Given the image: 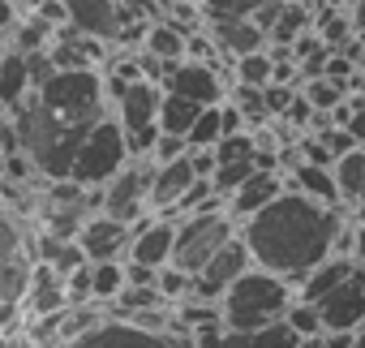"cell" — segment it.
Wrapping results in <instances>:
<instances>
[{"label": "cell", "mask_w": 365, "mask_h": 348, "mask_svg": "<svg viewBox=\"0 0 365 348\" xmlns=\"http://www.w3.org/2000/svg\"><path fill=\"white\" fill-rule=\"evenodd\" d=\"M339 232H344L339 207L314 203L301 190H284L271 207H262L254 220L241 224L254 267H267L292 284H301L318 262L335 254Z\"/></svg>", "instance_id": "6da1fadb"}, {"label": "cell", "mask_w": 365, "mask_h": 348, "mask_svg": "<svg viewBox=\"0 0 365 348\" xmlns=\"http://www.w3.org/2000/svg\"><path fill=\"white\" fill-rule=\"evenodd\" d=\"M297 301V284L267 271V267H250L220 301L224 309V331H258L267 322H279L288 314V305Z\"/></svg>", "instance_id": "7a4b0ae2"}, {"label": "cell", "mask_w": 365, "mask_h": 348, "mask_svg": "<svg viewBox=\"0 0 365 348\" xmlns=\"http://www.w3.org/2000/svg\"><path fill=\"white\" fill-rule=\"evenodd\" d=\"M35 95L61 125H73V129H95L112 112L103 69H56Z\"/></svg>", "instance_id": "3957f363"}, {"label": "cell", "mask_w": 365, "mask_h": 348, "mask_svg": "<svg viewBox=\"0 0 365 348\" xmlns=\"http://www.w3.org/2000/svg\"><path fill=\"white\" fill-rule=\"evenodd\" d=\"M129 163H133V150H129L125 125L116 121V112H108V116L82 138L69 181H78V185H86V190H103L112 177H120Z\"/></svg>", "instance_id": "277c9868"}, {"label": "cell", "mask_w": 365, "mask_h": 348, "mask_svg": "<svg viewBox=\"0 0 365 348\" xmlns=\"http://www.w3.org/2000/svg\"><path fill=\"white\" fill-rule=\"evenodd\" d=\"M241 232V224L228 215V207H207V211H194L185 220H176V250H172V267L198 275L232 237Z\"/></svg>", "instance_id": "5b68a950"}, {"label": "cell", "mask_w": 365, "mask_h": 348, "mask_svg": "<svg viewBox=\"0 0 365 348\" xmlns=\"http://www.w3.org/2000/svg\"><path fill=\"white\" fill-rule=\"evenodd\" d=\"M159 103H163V86L146 82V78L125 82L120 91H112V112L125 125L133 159H150V150L159 142Z\"/></svg>", "instance_id": "8992f818"}, {"label": "cell", "mask_w": 365, "mask_h": 348, "mask_svg": "<svg viewBox=\"0 0 365 348\" xmlns=\"http://www.w3.org/2000/svg\"><path fill=\"white\" fill-rule=\"evenodd\" d=\"M150 177H155V159H133L120 177L103 185V215L142 224L150 215Z\"/></svg>", "instance_id": "52a82bcc"}, {"label": "cell", "mask_w": 365, "mask_h": 348, "mask_svg": "<svg viewBox=\"0 0 365 348\" xmlns=\"http://www.w3.org/2000/svg\"><path fill=\"white\" fill-rule=\"evenodd\" d=\"M61 348H185V335H172V331H146L120 314H108L95 331L61 344Z\"/></svg>", "instance_id": "ba28073f"}, {"label": "cell", "mask_w": 365, "mask_h": 348, "mask_svg": "<svg viewBox=\"0 0 365 348\" xmlns=\"http://www.w3.org/2000/svg\"><path fill=\"white\" fill-rule=\"evenodd\" d=\"M250 267H254V254H250L245 237L237 232V237H232L198 275H194V297H198V301H224V292H228Z\"/></svg>", "instance_id": "9c48e42d"}, {"label": "cell", "mask_w": 365, "mask_h": 348, "mask_svg": "<svg viewBox=\"0 0 365 348\" xmlns=\"http://www.w3.org/2000/svg\"><path fill=\"white\" fill-rule=\"evenodd\" d=\"M65 9H69L73 31H82L91 39H103V44H116L129 22H142L125 9V0H65Z\"/></svg>", "instance_id": "30bf717a"}, {"label": "cell", "mask_w": 365, "mask_h": 348, "mask_svg": "<svg viewBox=\"0 0 365 348\" xmlns=\"http://www.w3.org/2000/svg\"><path fill=\"white\" fill-rule=\"evenodd\" d=\"M163 91H168V95H185V99H194V103H202V108L224 103V78H220V69L207 65V61H194V56L168 65Z\"/></svg>", "instance_id": "8fae6325"}, {"label": "cell", "mask_w": 365, "mask_h": 348, "mask_svg": "<svg viewBox=\"0 0 365 348\" xmlns=\"http://www.w3.org/2000/svg\"><path fill=\"white\" fill-rule=\"evenodd\" d=\"M318 314H322V327L327 335L339 331V335H361L365 331V275L356 271L352 280H344L335 292H327L318 301Z\"/></svg>", "instance_id": "7c38bea8"}, {"label": "cell", "mask_w": 365, "mask_h": 348, "mask_svg": "<svg viewBox=\"0 0 365 348\" xmlns=\"http://www.w3.org/2000/svg\"><path fill=\"white\" fill-rule=\"evenodd\" d=\"M78 245L86 250V258H91V262H120V258H129L133 224H125V220H112V215L95 211V215L82 224Z\"/></svg>", "instance_id": "4fadbf2b"}, {"label": "cell", "mask_w": 365, "mask_h": 348, "mask_svg": "<svg viewBox=\"0 0 365 348\" xmlns=\"http://www.w3.org/2000/svg\"><path fill=\"white\" fill-rule=\"evenodd\" d=\"M172 250H176V220L172 215H150V220L133 224V245H129V258L125 262L163 271L172 262Z\"/></svg>", "instance_id": "5bb4252c"}, {"label": "cell", "mask_w": 365, "mask_h": 348, "mask_svg": "<svg viewBox=\"0 0 365 348\" xmlns=\"http://www.w3.org/2000/svg\"><path fill=\"white\" fill-rule=\"evenodd\" d=\"M198 181L194 159L180 155L172 163H155V177H150V215H172L176 203L190 194V185Z\"/></svg>", "instance_id": "9a60e30c"}, {"label": "cell", "mask_w": 365, "mask_h": 348, "mask_svg": "<svg viewBox=\"0 0 365 348\" xmlns=\"http://www.w3.org/2000/svg\"><path fill=\"white\" fill-rule=\"evenodd\" d=\"M207 35H211V44H215L228 61H241V56L262 52V48L271 44L267 31H262L254 18H207Z\"/></svg>", "instance_id": "2e32d148"}, {"label": "cell", "mask_w": 365, "mask_h": 348, "mask_svg": "<svg viewBox=\"0 0 365 348\" xmlns=\"http://www.w3.org/2000/svg\"><path fill=\"white\" fill-rule=\"evenodd\" d=\"M284 190H288V177H279V168H258L254 177L228 198V215H232L237 224H245V220H254L262 207H271Z\"/></svg>", "instance_id": "e0dca14e"}, {"label": "cell", "mask_w": 365, "mask_h": 348, "mask_svg": "<svg viewBox=\"0 0 365 348\" xmlns=\"http://www.w3.org/2000/svg\"><path fill=\"white\" fill-rule=\"evenodd\" d=\"M65 309H69L65 275H61L52 262H35L31 288H26V314H31V318H48V314H65Z\"/></svg>", "instance_id": "ac0fdd59"}, {"label": "cell", "mask_w": 365, "mask_h": 348, "mask_svg": "<svg viewBox=\"0 0 365 348\" xmlns=\"http://www.w3.org/2000/svg\"><path fill=\"white\" fill-rule=\"evenodd\" d=\"M31 271H35V254H22V258L0 262V327H9V322L26 309Z\"/></svg>", "instance_id": "d6986e66"}, {"label": "cell", "mask_w": 365, "mask_h": 348, "mask_svg": "<svg viewBox=\"0 0 365 348\" xmlns=\"http://www.w3.org/2000/svg\"><path fill=\"white\" fill-rule=\"evenodd\" d=\"M352 275H356V258H352V254H331L327 262H318V267L297 284V297L318 305L327 292H335V288H339L344 280H352Z\"/></svg>", "instance_id": "ffe728a7"}, {"label": "cell", "mask_w": 365, "mask_h": 348, "mask_svg": "<svg viewBox=\"0 0 365 348\" xmlns=\"http://www.w3.org/2000/svg\"><path fill=\"white\" fill-rule=\"evenodd\" d=\"M35 95V82H31V61L26 52H5V61H0V108H5L9 116Z\"/></svg>", "instance_id": "44dd1931"}, {"label": "cell", "mask_w": 365, "mask_h": 348, "mask_svg": "<svg viewBox=\"0 0 365 348\" xmlns=\"http://www.w3.org/2000/svg\"><path fill=\"white\" fill-rule=\"evenodd\" d=\"M288 190H301V194H309L314 203H327V207H344L339 185H335V172H331V168H318V163H309V159H297V163H292Z\"/></svg>", "instance_id": "7402d4cb"}, {"label": "cell", "mask_w": 365, "mask_h": 348, "mask_svg": "<svg viewBox=\"0 0 365 348\" xmlns=\"http://www.w3.org/2000/svg\"><path fill=\"white\" fill-rule=\"evenodd\" d=\"M142 52L159 56L163 65H176V61L190 56V31H180L176 22H150L146 39H142Z\"/></svg>", "instance_id": "603a6c76"}, {"label": "cell", "mask_w": 365, "mask_h": 348, "mask_svg": "<svg viewBox=\"0 0 365 348\" xmlns=\"http://www.w3.org/2000/svg\"><path fill=\"white\" fill-rule=\"evenodd\" d=\"M224 344L228 348H301L305 339L288 327V318H279L258 331H224Z\"/></svg>", "instance_id": "cb8c5ba5"}, {"label": "cell", "mask_w": 365, "mask_h": 348, "mask_svg": "<svg viewBox=\"0 0 365 348\" xmlns=\"http://www.w3.org/2000/svg\"><path fill=\"white\" fill-rule=\"evenodd\" d=\"M202 116V103L185 99V95H168L163 91V103H159V133H176V138H185L190 142V129L194 121Z\"/></svg>", "instance_id": "d4e9b609"}, {"label": "cell", "mask_w": 365, "mask_h": 348, "mask_svg": "<svg viewBox=\"0 0 365 348\" xmlns=\"http://www.w3.org/2000/svg\"><path fill=\"white\" fill-rule=\"evenodd\" d=\"M331 172H335V185H339V198H344L348 207H356V203H361V190H365V146H356V150L339 155Z\"/></svg>", "instance_id": "484cf974"}, {"label": "cell", "mask_w": 365, "mask_h": 348, "mask_svg": "<svg viewBox=\"0 0 365 348\" xmlns=\"http://www.w3.org/2000/svg\"><path fill=\"white\" fill-rule=\"evenodd\" d=\"M56 22H48L43 14H22V22H18V31H14V52H48L52 48V39H56Z\"/></svg>", "instance_id": "4316f807"}, {"label": "cell", "mask_w": 365, "mask_h": 348, "mask_svg": "<svg viewBox=\"0 0 365 348\" xmlns=\"http://www.w3.org/2000/svg\"><path fill=\"white\" fill-rule=\"evenodd\" d=\"M129 275H125V262H91V292L99 305H116V297L125 292Z\"/></svg>", "instance_id": "83f0119b"}, {"label": "cell", "mask_w": 365, "mask_h": 348, "mask_svg": "<svg viewBox=\"0 0 365 348\" xmlns=\"http://www.w3.org/2000/svg\"><path fill=\"white\" fill-rule=\"evenodd\" d=\"M232 69H237V82L241 86H271L275 82V56L262 48V52H250V56H241V61H232Z\"/></svg>", "instance_id": "f1b7e54d"}, {"label": "cell", "mask_w": 365, "mask_h": 348, "mask_svg": "<svg viewBox=\"0 0 365 348\" xmlns=\"http://www.w3.org/2000/svg\"><path fill=\"white\" fill-rule=\"evenodd\" d=\"M348 95H352V91H348L344 82L327 78V73H322V78H309V82H305V99L314 103V112H335V108H339V103H344Z\"/></svg>", "instance_id": "f546056e"}, {"label": "cell", "mask_w": 365, "mask_h": 348, "mask_svg": "<svg viewBox=\"0 0 365 348\" xmlns=\"http://www.w3.org/2000/svg\"><path fill=\"white\" fill-rule=\"evenodd\" d=\"M284 318H288V327H292L301 339H322V335H327L322 314H318V305H314V301H301V297H297V301L288 305V314H284Z\"/></svg>", "instance_id": "4dcf8cb0"}, {"label": "cell", "mask_w": 365, "mask_h": 348, "mask_svg": "<svg viewBox=\"0 0 365 348\" xmlns=\"http://www.w3.org/2000/svg\"><path fill=\"white\" fill-rule=\"evenodd\" d=\"M224 142V108L215 103V108H202V116L194 121V129H190V150H198V146H220Z\"/></svg>", "instance_id": "1f68e13d"}, {"label": "cell", "mask_w": 365, "mask_h": 348, "mask_svg": "<svg viewBox=\"0 0 365 348\" xmlns=\"http://www.w3.org/2000/svg\"><path fill=\"white\" fill-rule=\"evenodd\" d=\"M155 288L163 292V301H168V305H180V301H190V297H194V275L168 262V267L159 271V284H155Z\"/></svg>", "instance_id": "d6a6232c"}, {"label": "cell", "mask_w": 365, "mask_h": 348, "mask_svg": "<svg viewBox=\"0 0 365 348\" xmlns=\"http://www.w3.org/2000/svg\"><path fill=\"white\" fill-rule=\"evenodd\" d=\"M22 254H31V250H26V237H22V228H18L14 211H9V207H0V262L22 258Z\"/></svg>", "instance_id": "836d02e7"}, {"label": "cell", "mask_w": 365, "mask_h": 348, "mask_svg": "<svg viewBox=\"0 0 365 348\" xmlns=\"http://www.w3.org/2000/svg\"><path fill=\"white\" fill-rule=\"evenodd\" d=\"M207 18H254L267 0H198Z\"/></svg>", "instance_id": "e575fe53"}, {"label": "cell", "mask_w": 365, "mask_h": 348, "mask_svg": "<svg viewBox=\"0 0 365 348\" xmlns=\"http://www.w3.org/2000/svg\"><path fill=\"white\" fill-rule=\"evenodd\" d=\"M232 95H237L232 103L245 112V121H250V125H262V121L271 116V112H267V95H262V86H241V82H237V91H232Z\"/></svg>", "instance_id": "d590c367"}, {"label": "cell", "mask_w": 365, "mask_h": 348, "mask_svg": "<svg viewBox=\"0 0 365 348\" xmlns=\"http://www.w3.org/2000/svg\"><path fill=\"white\" fill-rule=\"evenodd\" d=\"M65 288H69V305H91L95 292H91V262L78 267L73 275H65Z\"/></svg>", "instance_id": "8d00e7d4"}, {"label": "cell", "mask_w": 365, "mask_h": 348, "mask_svg": "<svg viewBox=\"0 0 365 348\" xmlns=\"http://www.w3.org/2000/svg\"><path fill=\"white\" fill-rule=\"evenodd\" d=\"M180 155H190V142H185V138H176V133H159L150 159H155V163H172V159H180Z\"/></svg>", "instance_id": "74e56055"}, {"label": "cell", "mask_w": 365, "mask_h": 348, "mask_svg": "<svg viewBox=\"0 0 365 348\" xmlns=\"http://www.w3.org/2000/svg\"><path fill=\"white\" fill-rule=\"evenodd\" d=\"M262 95H267V112H271V116H284V112H288V103L297 99L292 82H271V86H262Z\"/></svg>", "instance_id": "f35d334b"}, {"label": "cell", "mask_w": 365, "mask_h": 348, "mask_svg": "<svg viewBox=\"0 0 365 348\" xmlns=\"http://www.w3.org/2000/svg\"><path fill=\"white\" fill-rule=\"evenodd\" d=\"M301 159H309V163H318V168H335V150H331L318 133L301 138Z\"/></svg>", "instance_id": "ab89813d"}, {"label": "cell", "mask_w": 365, "mask_h": 348, "mask_svg": "<svg viewBox=\"0 0 365 348\" xmlns=\"http://www.w3.org/2000/svg\"><path fill=\"white\" fill-rule=\"evenodd\" d=\"M22 150V133H18V121L9 112H0V159H9Z\"/></svg>", "instance_id": "60d3db41"}, {"label": "cell", "mask_w": 365, "mask_h": 348, "mask_svg": "<svg viewBox=\"0 0 365 348\" xmlns=\"http://www.w3.org/2000/svg\"><path fill=\"white\" fill-rule=\"evenodd\" d=\"M279 121H288V125H309V121H314V103L305 99V91H301V95L288 103V112H284Z\"/></svg>", "instance_id": "b9f144b4"}, {"label": "cell", "mask_w": 365, "mask_h": 348, "mask_svg": "<svg viewBox=\"0 0 365 348\" xmlns=\"http://www.w3.org/2000/svg\"><path fill=\"white\" fill-rule=\"evenodd\" d=\"M284 5H288V0H267V5L254 14V22L267 31V39H271V31H275V22H279V14H284Z\"/></svg>", "instance_id": "7bdbcfd3"}, {"label": "cell", "mask_w": 365, "mask_h": 348, "mask_svg": "<svg viewBox=\"0 0 365 348\" xmlns=\"http://www.w3.org/2000/svg\"><path fill=\"white\" fill-rule=\"evenodd\" d=\"M22 22V9H18V0H0V35H14Z\"/></svg>", "instance_id": "ee69618b"}, {"label": "cell", "mask_w": 365, "mask_h": 348, "mask_svg": "<svg viewBox=\"0 0 365 348\" xmlns=\"http://www.w3.org/2000/svg\"><path fill=\"white\" fill-rule=\"evenodd\" d=\"M352 138H356V146H365V108H352V116H348V125H344Z\"/></svg>", "instance_id": "f6af8a7d"}, {"label": "cell", "mask_w": 365, "mask_h": 348, "mask_svg": "<svg viewBox=\"0 0 365 348\" xmlns=\"http://www.w3.org/2000/svg\"><path fill=\"white\" fill-rule=\"evenodd\" d=\"M352 258H356V267L365 271V220L356 224V237H352Z\"/></svg>", "instance_id": "bcb514c9"}, {"label": "cell", "mask_w": 365, "mask_h": 348, "mask_svg": "<svg viewBox=\"0 0 365 348\" xmlns=\"http://www.w3.org/2000/svg\"><path fill=\"white\" fill-rule=\"evenodd\" d=\"M352 5V26H356V35H365V0H348Z\"/></svg>", "instance_id": "7dc6e473"}, {"label": "cell", "mask_w": 365, "mask_h": 348, "mask_svg": "<svg viewBox=\"0 0 365 348\" xmlns=\"http://www.w3.org/2000/svg\"><path fill=\"white\" fill-rule=\"evenodd\" d=\"M26 9H43V5H56V0H22Z\"/></svg>", "instance_id": "c3c4849f"}, {"label": "cell", "mask_w": 365, "mask_h": 348, "mask_svg": "<svg viewBox=\"0 0 365 348\" xmlns=\"http://www.w3.org/2000/svg\"><path fill=\"white\" fill-rule=\"evenodd\" d=\"M352 91H361V95H365V69L356 73V82H352Z\"/></svg>", "instance_id": "681fc988"}, {"label": "cell", "mask_w": 365, "mask_h": 348, "mask_svg": "<svg viewBox=\"0 0 365 348\" xmlns=\"http://www.w3.org/2000/svg\"><path fill=\"white\" fill-rule=\"evenodd\" d=\"M301 348H327V344H322V339H305Z\"/></svg>", "instance_id": "f907efd6"}, {"label": "cell", "mask_w": 365, "mask_h": 348, "mask_svg": "<svg viewBox=\"0 0 365 348\" xmlns=\"http://www.w3.org/2000/svg\"><path fill=\"white\" fill-rule=\"evenodd\" d=\"M5 52H9V44H5V39H0V61H5Z\"/></svg>", "instance_id": "816d5d0a"}, {"label": "cell", "mask_w": 365, "mask_h": 348, "mask_svg": "<svg viewBox=\"0 0 365 348\" xmlns=\"http://www.w3.org/2000/svg\"><path fill=\"white\" fill-rule=\"evenodd\" d=\"M356 207H361V211H365V190H361V203H356Z\"/></svg>", "instance_id": "f5cc1de1"}, {"label": "cell", "mask_w": 365, "mask_h": 348, "mask_svg": "<svg viewBox=\"0 0 365 348\" xmlns=\"http://www.w3.org/2000/svg\"><path fill=\"white\" fill-rule=\"evenodd\" d=\"M361 348H365V331H361Z\"/></svg>", "instance_id": "db71d44e"}, {"label": "cell", "mask_w": 365, "mask_h": 348, "mask_svg": "<svg viewBox=\"0 0 365 348\" xmlns=\"http://www.w3.org/2000/svg\"><path fill=\"white\" fill-rule=\"evenodd\" d=\"M0 112H5V108H0Z\"/></svg>", "instance_id": "11a10c76"}]
</instances>
